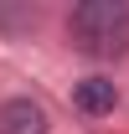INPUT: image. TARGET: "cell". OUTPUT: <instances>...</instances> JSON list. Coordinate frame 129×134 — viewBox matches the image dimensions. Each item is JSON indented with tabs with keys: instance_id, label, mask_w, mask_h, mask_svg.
I'll return each instance as SVG.
<instances>
[{
	"instance_id": "cell-1",
	"label": "cell",
	"mask_w": 129,
	"mask_h": 134,
	"mask_svg": "<svg viewBox=\"0 0 129 134\" xmlns=\"http://www.w3.org/2000/svg\"><path fill=\"white\" fill-rule=\"evenodd\" d=\"M67 36L88 57H124L129 52V5L124 0H83L67 16Z\"/></svg>"
},
{
	"instance_id": "cell-2",
	"label": "cell",
	"mask_w": 129,
	"mask_h": 134,
	"mask_svg": "<svg viewBox=\"0 0 129 134\" xmlns=\"http://www.w3.org/2000/svg\"><path fill=\"white\" fill-rule=\"evenodd\" d=\"M0 134H47V114L31 98H10L0 103Z\"/></svg>"
},
{
	"instance_id": "cell-3",
	"label": "cell",
	"mask_w": 129,
	"mask_h": 134,
	"mask_svg": "<svg viewBox=\"0 0 129 134\" xmlns=\"http://www.w3.org/2000/svg\"><path fill=\"white\" fill-rule=\"evenodd\" d=\"M72 103H78L83 114H109L114 103H119V88H114L109 77H83V83L72 88Z\"/></svg>"
}]
</instances>
